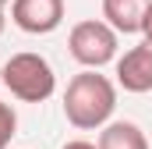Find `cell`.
<instances>
[{
    "label": "cell",
    "mask_w": 152,
    "mask_h": 149,
    "mask_svg": "<svg viewBox=\"0 0 152 149\" xmlns=\"http://www.w3.org/2000/svg\"><path fill=\"white\" fill-rule=\"evenodd\" d=\"M117 110V85L99 71H81L67 82L64 92V117L78 131L106 128Z\"/></svg>",
    "instance_id": "1"
},
{
    "label": "cell",
    "mask_w": 152,
    "mask_h": 149,
    "mask_svg": "<svg viewBox=\"0 0 152 149\" xmlns=\"http://www.w3.org/2000/svg\"><path fill=\"white\" fill-rule=\"evenodd\" d=\"M4 85H7L11 96L21 100V103H42V100L53 96L57 74H53V64H50L46 57L25 50V53H14V57L4 64Z\"/></svg>",
    "instance_id": "2"
},
{
    "label": "cell",
    "mask_w": 152,
    "mask_h": 149,
    "mask_svg": "<svg viewBox=\"0 0 152 149\" xmlns=\"http://www.w3.org/2000/svg\"><path fill=\"white\" fill-rule=\"evenodd\" d=\"M117 32L99 21V18H88V21H78L67 36V50L85 71H99L106 68L110 60H117Z\"/></svg>",
    "instance_id": "3"
},
{
    "label": "cell",
    "mask_w": 152,
    "mask_h": 149,
    "mask_svg": "<svg viewBox=\"0 0 152 149\" xmlns=\"http://www.w3.org/2000/svg\"><path fill=\"white\" fill-rule=\"evenodd\" d=\"M11 21L28 36H50L64 21V0H11Z\"/></svg>",
    "instance_id": "4"
},
{
    "label": "cell",
    "mask_w": 152,
    "mask_h": 149,
    "mask_svg": "<svg viewBox=\"0 0 152 149\" xmlns=\"http://www.w3.org/2000/svg\"><path fill=\"white\" fill-rule=\"evenodd\" d=\"M117 85L124 92H152V43L131 46L117 57Z\"/></svg>",
    "instance_id": "5"
},
{
    "label": "cell",
    "mask_w": 152,
    "mask_h": 149,
    "mask_svg": "<svg viewBox=\"0 0 152 149\" xmlns=\"http://www.w3.org/2000/svg\"><path fill=\"white\" fill-rule=\"evenodd\" d=\"M152 0H103V21L113 29L117 36H131L142 32L145 11Z\"/></svg>",
    "instance_id": "6"
},
{
    "label": "cell",
    "mask_w": 152,
    "mask_h": 149,
    "mask_svg": "<svg viewBox=\"0 0 152 149\" xmlns=\"http://www.w3.org/2000/svg\"><path fill=\"white\" fill-rule=\"evenodd\" d=\"M96 149H149V142H145V131L134 121H110L99 131Z\"/></svg>",
    "instance_id": "7"
},
{
    "label": "cell",
    "mask_w": 152,
    "mask_h": 149,
    "mask_svg": "<svg viewBox=\"0 0 152 149\" xmlns=\"http://www.w3.org/2000/svg\"><path fill=\"white\" fill-rule=\"evenodd\" d=\"M14 131H18V114H14L11 103H0V149L11 146Z\"/></svg>",
    "instance_id": "8"
},
{
    "label": "cell",
    "mask_w": 152,
    "mask_h": 149,
    "mask_svg": "<svg viewBox=\"0 0 152 149\" xmlns=\"http://www.w3.org/2000/svg\"><path fill=\"white\" fill-rule=\"evenodd\" d=\"M142 36H145V43H152V4L145 11V21H142Z\"/></svg>",
    "instance_id": "9"
},
{
    "label": "cell",
    "mask_w": 152,
    "mask_h": 149,
    "mask_svg": "<svg viewBox=\"0 0 152 149\" xmlns=\"http://www.w3.org/2000/svg\"><path fill=\"white\" fill-rule=\"evenodd\" d=\"M60 149H96L92 142H85V139H75V142H64Z\"/></svg>",
    "instance_id": "10"
},
{
    "label": "cell",
    "mask_w": 152,
    "mask_h": 149,
    "mask_svg": "<svg viewBox=\"0 0 152 149\" xmlns=\"http://www.w3.org/2000/svg\"><path fill=\"white\" fill-rule=\"evenodd\" d=\"M0 32H4V7H0Z\"/></svg>",
    "instance_id": "11"
},
{
    "label": "cell",
    "mask_w": 152,
    "mask_h": 149,
    "mask_svg": "<svg viewBox=\"0 0 152 149\" xmlns=\"http://www.w3.org/2000/svg\"><path fill=\"white\" fill-rule=\"evenodd\" d=\"M0 85H4V68H0Z\"/></svg>",
    "instance_id": "12"
},
{
    "label": "cell",
    "mask_w": 152,
    "mask_h": 149,
    "mask_svg": "<svg viewBox=\"0 0 152 149\" xmlns=\"http://www.w3.org/2000/svg\"><path fill=\"white\" fill-rule=\"evenodd\" d=\"M4 4H11V0H0V7H4Z\"/></svg>",
    "instance_id": "13"
}]
</instances>
